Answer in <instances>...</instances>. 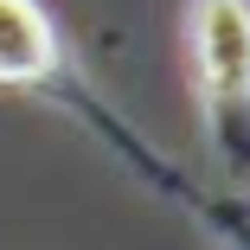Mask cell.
I'll list each match as a JSON object with an SVG mask.
<instances>
[{"instance_id":"6da1fadb","label":"cell","mask_w":250,"mask_h":250,"mask_svg":"<svg viewBox=\"0 0 250 250\" xmlns=\"http://www.w3.org/2000/svg\"><path fill=\"white\" fill-rule=\"evenodd\" d=\"M186 32L212 141L231 167H250V0H192Z\"/></svg>"},{"instance_id":"7a4b0ae2","label":"cell","mask_w":250,"mask_h":250,"mask_svg":"<svg viewBox=\"0 0 250 250\" xmlns=\"http://www.w3.org/2000/svg\"><path fill=\"white\" fill-rule=\"evenodd\" d=\"M58 64H64V45L52 13L39 0H0V83L39 90L58 77Z\"/></svg>"}]
</instances>
